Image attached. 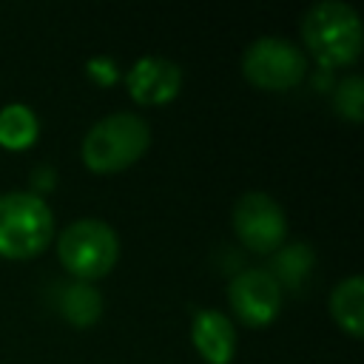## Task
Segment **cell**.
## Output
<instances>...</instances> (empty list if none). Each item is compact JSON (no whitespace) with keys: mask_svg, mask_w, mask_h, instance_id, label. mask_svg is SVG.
Masks as SVG:
<instances>
[{"mask_svg":"<svg viewBox=\"0 0 364 364\" xmlns=\"http://www.w3.org/2000/svg\"><path fill=\"white\" fill-rule=\"evenodd\" d=\"M301 37L324 68L350 65L361 54V23L353 6L341 0L316 3L301 20Z\"/></svg>","mask_w":364,"mask_h":364,"instance_id":"cell-1","label":"cell"},{"mask_svg":"<svg viewBox=\"0 0 364 364\" xmlns=\"http://www.w3.org/2000/svg\"><path fill=\"white\" fill-rule=\"evenodd\" d=\"M151 142V128L131 111H117L94 122L82 139V162L97 173H111L134 165Z\"/></svg>","mask_w":364,"mask_h":364,"instance_id":"cell-2","label":"cell"},{"mask_svg":"<svg viewBox=\"0 0 364 364\" xmlns=\"http://www.w3.org/2000/svg\"><path fill=\"white\" fill-rule=\"evenodd\" d=\"M54 233V216L48 205L31 191L0 193V256L31 259L46 250Z\"/></svg>","mask_w":364,"mask_h":364,"instance_id":"cell-3","label":"cell"},{"mask_svg":"<svg viewBox=\"0 0 364 364\" xmlns=\"http://www.w3.org/2000/svg\"><path fill=\"white\" fill-rule=\"evenodd\" d=\"M57 256L77 282H94L117 264L119 239L102 219H77L60 233Z\"/></svg>","mask_w":364,"mask_h":364,"instance_id":"cell-4","label":"cell"},{"mask_svg":"<svg viewBox=\"0 0 364 364\" xmlns=\"http://www.w3.org/2000/svg\"><path fill=\"white\" fill-rule=\"evenodd\" d=\"M242 74L264 91H284L301 82L307 60L301 48L284 37H259L242 54Z\"/></svg>","mask_w":364,"mask_h":364,"instance_id":"cell-5","label":"cell"},{"mask_svg":"<svg viewBox=\"0 0 364 364\" xmlns=\"http://www.w3.org/2000/svg\"><path fill=\"white\" fill-rule=\"evenodd\" d=\"M233 230L239 242L253 253H273L282 247L287 219L282 205L262 191H247L233 205Z\"/></svg>","mask_w":364,"mask_h":364,"instance_id":"cell-6","label":"cell"},{"mask_svg":"<svg viewBox=\"0 0 364 364\" xmlns=\"http://www.w3.org/2000/svg\"><path fill=\"white\" fill-rule=\"evenodd\" d=\"M228 299L233 313L250 324V327H264L279 316L282 307V287L264 267H250L242 270L230 279L228 284Z\"/></svg>","mask_w":364,"mask_h":364,"instance_id":"cell-7","label":"cell"},{"mask_svg":"<svg viewBox=\"0 0 364 364\" xmlns=\"http://www.w3.org/2000/svg\"><path fill=\"white\" fill-rule=\"evenodd\" d=\"M125 82L136 102L159 105V102H168L176 97V91L182 85V68L168 57L148 54L131 65Z\"/></svg>","mask_w":364,"mask_h":364,"instance_id":"cell-8","label":"cell"},{"mask_svg":"<svg viewBox=\"0 0 364 364\" xmlns=\"http://www.w3.org/2000/svg\"><path fill=\"white\" fill-rule=\"evenodd\" d=\"M191 338L208 364H230L236 353V330L222 310H199L191 324Z\"/></svg>","mask_w":364,"mask_h":364,"instance_id":"cell-9","label":"cell"},{"mask_svg":"<svg viewBox=\"0 0 364 364\" xmlns=\"http://www.w3.org/2000/svg\"><path fill=\"white\" fill-rule=\"evenodd\" d=\"M316 264V256L307 242H293L284 247H276L270 253V267H264L279 287L301 290V284L310 279V270Z\"/></svg>","mask_w":364,"mask_h":364,"instance_id":"cell-10","label":"cell"},{"mask_svg":"<svg viewBox=\"0 0 364 364\" xmlns=\"http://www.w3.org/2000/svg\"><path fill=\"white\" fill-rule=\"evenodd\" d=\"M330 313L336 324L350 336L358 338L364 333V279L361 276H347L333 287Z\"/></svg>","mask_w":364,"mask_h":364,"instance_id":"cell-11","label":"cell"},{"mask_svg":"<svg viewBox=\"0 0 364 364\" xmlns=\"http://www.w3.org/2000/svg\"><path fill=\"white\" fill-rule=\"evenodd\" d=\"M60 313L74 327H91L102 316V296L91 282H71L60 293Z\"/></svg>","mask_w":364,"mask_h":364,"instance_id":"cell-12","label":"cell"},{"mask_svg":"<svg viewBox=\"0 0 364 364\" xmlns=\"http://www.w3.org/2000/svg\"><path fill=\"white\" fill-rule=\"evenodd\" d=\"M37 131H40V122L28 105L11 102L0 111V145L11 151L28 148L37 139Z\"/></svg>","mask_w":364,"mask_h":364,"instance_id":"cell-13","label":"cell"},{"mask_svg":"<svg viewBox=\"0 0 364 364\" xmlns=\"http://www.w3.org/2000/svg\"><path fill=\"white\" fill-rule=\"evenodd\" d=\"M333 105L341 117H347L350 122H361V111H364V82L358 74H350L344 77L336 91H333Z\"/></svg>","mask_w":364,"mask_h":364,"instance_id":"cell-14","label":"cell"}]
</instances>
